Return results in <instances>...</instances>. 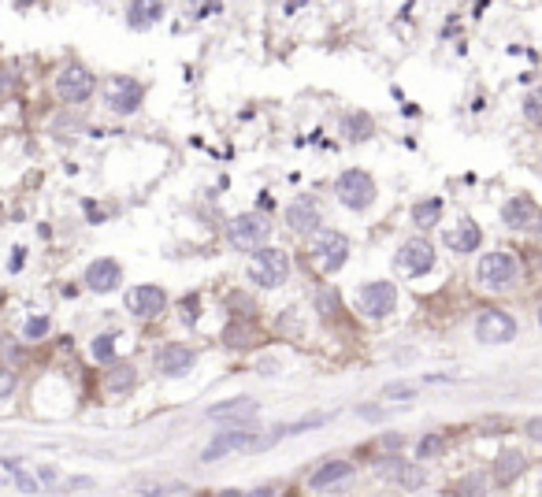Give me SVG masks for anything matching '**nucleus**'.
Listing matches in <instances>:
<instances>
[{"label": "nucleus", "instance_id": "1", "mask_svg": "<svg viewBox=\"0 0 542 497\" xmlns=\"http://www.w3.org/2000/svg\"><path fill=\"white\" fill-rule=\"evenodd\" d=\"M290 274V256L282 249H256L253 256V267H249V279L264 290H275V286L286 282Z\"/></svg>", "mask_w": 542, "mask_h": 497}, {"label": "nucleus", "instance_id": "2", "mask_svg": "<svg viewBox=\"0 0 542 497\" xmlns=\"http://www.w3.org/2000/svg\"><path fill=\"white\" fill-rule=\"evenodd\" d=\"M267 234H271V223H267L264 212H245V216H238L234 223L227 227L230 245L242 249V253H253V249H260V245L267 241Z\"/></svg>", "mask_w": 542, "mask_h": 497}, {"label": "nucleus", "instance_id": "3", "mask_svg": "<svg viewBox=\"0 0 542 497\" xmlns=\"http://www.w3.org/2000/svg\"><path fill=\"white\" fill-rule=\"evenodd\" d=\"M334 190H338V201L345 208H353V212H364V208L376 201V182H371V175H364V171H345V175H338Z\"/></svg>", "mask_w": 542, "mask_h": 497}, {"label": "nucleus", "instance_id": "4", "mask_svg": "<svg viewBox=\"0 0 542 497\" xmlns=\"http://www.w3.org/2000/svg\"><path fill=\"white\" fill-rule=\"evenodd\" d=\"M394 305H397L394 282H364V286H360V293H357V308H360V316H368V319L390 316Z\"/></svg>", "mask_w": 542, "mask_h": 497}, {"label": "nucleus", "instance_id": "5", "mask_svg": "<svg viewBox=\"0 0 542 497\" xmlns=\"http://www.w3.org/2000/svg\"><path fill=\"white\" fill-rule=\"evenodd\" d=\"M475 338L483 345H505L516 338V319L505 316L501 308H483L480 319H475Z\"/></svg>", "mask_w": 542, "mask_h": 497}, {"label": "nucleus", "instance_id": "6", "mask_svg": "<svg viewBox=\"0 0 542 497\" xmlns=\"http://www.w3.org/2000/svg\"><path fill=\"white\" fill-rule=\"evenodd\" d=\"M312 256L319 271H338L345 264V256H350V241H345V234H334V230H319L316 234V245H312Z\"/></svg>", "mask_w": 542, "mask_h": 497}, {"label": "nucleus", "instance_id": "7", "mask_svg": "<svg viewBox=\"0 0 542 497\" xmlns=\"http://www.w3.org/2000/svg\"><path fill=\"white\" fill-rule=\"evenodd\" d=\"M516 279V256L509 253H490L480 260V282L487 290H505V286Z\"/></svg>", "mask_w": 542, "mask_h": 497}, {"label": "nucleus", "instance_id": "8", "mask_svg": "<svg viewBox=\"0 0 542 497\" xmlns=\"http://www.w3.org/2000/svg\"><path fill=\"white\" fill-rule=\"evenodd\" d=\"M394 260H397V267H402V271L423 274V271H431V264H435V249H431L428 238H409L402 249H397Z\"/></svg>", "mask_w": 542, "mask_h": 497}, {"label": "nucleus", "instance_id": "9", "mask_svg": "<svg viewBox=\"0 0 542 497\" xmlns=\"http://www.w3.org/2000/svg\"><path fill=\"white\" fill-rule=\"evenodd\" d=\"M253 442H256V430L234 427V430H227V435H216V438L209 442V446H204L201 460H219V456H227V453H238V449H253Z\"/></svg>", "mask_w": 542, "mask_h": 497}, {"label": "nucleus", "instance_id": "10", "mask_svg": "<svg viewBox=\"0 0 542 497\" xmlns=\"http://www.w3.org/2000/svg\"><path fill=\"white\" fill-rule=\"evenodd\" d=\"M56 93L67 100V104H79L93 93V74L86 67H63L60 78H56Z\"/></svg>", "mask_w": 542, "mask_h": 497}, {"label": "nucleus", "instance_id": "11", "mask_svg": "<svg viewBox=\"0 0 542 497\" xmlns=\"http://www.w3.org/2000/svg\"><path fill=\"white\" fill-rule=\"evenodd\" d=\"M167 305V297L160 286H134L131 293H126V308H131V316H141V319H152L160 316Z\"/></svg>", "mask_w": 542, "mask_h": 497}, {"label": "nucleus", "instance_id": "12", "mask_svg": "<svg viewBox=\"0 0 542 497\" xmlns=\"http://www.w3.org/2000/svg\"><path fill=\"white\" fill-rule=\"evenodd\" d=\"M119 282H123V271H119L115 260H93V264L86 267V286H89V290H97V293H108Z\"/></svg>", "mask_w": 542, "mask_h": 497}, {"label": "nucleus", "instance_id": "13", "mask_svg": "<svg viewBox=\"0 0 542 497\" xmlns=\"http://www.w3.org/2000/svg\"><path fill=\"white\" fill-rule=\"evenodd\" d=\"M501 219L513 227V230H531L538 223V208L531 197H513L505 208H501Z\"/></svg>", "mask_w": 542, "mask_h": 497}, {"label": "nucleus", "instance_id": "14", "mask_svg": "<svg viewBox=\"0 0 542 497\" xmlns=\"http://www.w3.org/2000/svg\"><path fill=\"white\" fill-rule=\"evenodd\" d=\"M286 223H290V230H298V234H312L319 227V208H316V201L312 197L293 201L286 208Z\"/></svg>", "mask_w": 542, "mask_h": 497}, {"label": "nucleus", "instance_id": "15", "mask_svg": "<svg viewBox=\"0 0 542 497\" xmlns=\"http://www.w3.org/2000/svg\"><path fill=\"white\" fill-rule=\"evenodd\" d=\"M157 368H160V375H186L190 368H193V349H186V345H164L160 352H157Z\"/></svg>", "mask_w": 542, "mask_h": 497}, {"label": "nucleus", "instance_id": "16", "mask_svg": "<svg viewBox=\"0 0 542 497\" xmlns=\"http://www.w3.org/2000/svg\"><path fill=\"white\" fill-rule=\"evenodd\" d=\"M442 238H446V245L454 249V253H475V249H480V241H483V230L475 227V223H468V219H461V223L449 227Z\"/></svg>", "mask_w": 542, "mask_h": 497}, {"label": "nucleus", "instance_id": "17", "mask_svg": "<svg viewBox=\"0 0 542 497\" xmlns=\"http://www.w3.org/2000/svg\"><path fill=\"white\" fill-rule=\"evenodd\" d=\"M260 412V404L249 401V397H234V401H223V404H212L209 409V420H234V423H245Z\"/></svg>", "mask_w": 542, "mask_h": 497}, {"label": "nucleus", "instance_id": "18", "mask_svg": "<svg viewBox=\"0 0 542 497\" xmlns=\"http://www.w3.org/2000/svg\"><path fill=\"white\" fill-rule=\"evenodd\" d=\"M141 104V86L131 82V78H115L112 93H108V108L112 112H134Z\"/></svg>", "mask_w": 542, "mask_h": 497}, {"label": "nucleus", "instance_id": "19", "mask_svg": "<svg viewBox=\"0 0 542 497\" xmlns=\"http://www.w3.org/2000/svg\"><path fill=\"white\" fill-rule=\"evenodd\" d=\"M379 472H383L386 479H394V482H402V486H409V490L423 486V472H420L416 464H405L402 456H394V460H383Z\"/></svg>", "mask_w": 542, "mask_h": 497}, {"label": "nucleus", "instance_id": "20", "mask_svg": "<svg viewBox=\"0 0 542 497\" xmlns=\"http://www.w3.org/2000/svg\"><path fill=\"white\" fill-rule=\"evenodd\" d=\"M350 475H353V464H345V460H331V464H324L312 479H308V486H312V490H324V486H331V482H345Z\"/></svg>", "mask_w": 542, "mask_h": 497}, {"label": "nucleus", "instance_id": "21", "mask_svg": "<svg viewBox=\"0 0 542 497\" xmlns=\"http://www.w3.org/2000/svg\"><path fill=\"white\" fill-rule=\"evenodd\" d=\"M520 472H524V453L509 449V453L498 456V468H494V479H498V482H509V479H516Z\"/></svg>", "mask_w": 542, "mask_h": 497}, {"label": "nucleus", "instance_id": "22", "mask_svg": "<svg viewBox=\"0 0 542 497\" xmlns=\"http://www.w3.org/2000/svg\"><path fill=\"white\" fill-rule=\"evenodd\" d=\"M134 368L131 364H115V368L108 371V378H105V390H112V394H123V390H131L134 386Z\"/></svg>", "mask_w": 542, "mask_h": 497}, {"label": "nucleus", "instance_id": "23", "mask_svg": "<svg viewBox=\"0 0 542 497\" xmlns=\"http://www.w3.org/2000/svg\"><path fill=\"white\" fill-rule=\"evenodd\" d=\"M138 493L141 497H167V493H190V490L175 479H160V482H138Z\"/></svg>", "mask_w": 542, "mask_h": 497}, {"label": "nucleus", "instance_id": "24", "mask_svg": "<svg viewBox=\"0 0 542 497\" xmlns=\"http://www.w3.org/2000/svg\"><path fill=\"white\" fill-rule=\"evenodd\" d=\"M160 15H164L160 4H131V8H126V22H131V26H149L152 19H160Z\"/></svg>", "mask_w": 542, "mask_h": 497}, {"label": "nucleus", "instance_id": "25", "mask_svg": "<svg viewBox=\"0 0 542 497\" xmlns=\"http://www.w3.org/2000/svg\"><path fill=\"white\" fill-rule=\"evenodd\" d=\"M438 216H442V204H438V201H428V204H416V208H412V219H416V227H435Z\"/></svg>", "mask_w": 542, "mask_h": 497}, {"label": "nucleus", "instance_id": "26", "mask_svg": "<svg viewBox=\"0 0 542 497\" xmlns=\"http://www.w3.org/2000/svg\"><path fill=\"white\" fill-rule=\"evenodd\" d=\"M345 134H350L353 141H360V138H368L371 134V115H350V119H345Z\"/></svg>", "mask_w": 542, "mask_h": 497}, {"label": "nucleus", "instance_id": "27", "mask_svg": "<svg viewBox=\"0 0 542 497\" xmlns=\"http://www.w3.org/2000/svg\"><path fill=\"white\" fill-rule=\"evenodd\" d=\"M454 493L457 497H483V475H464V479H457Z\"/></svg>", "mask_w": 542, "mask_h": 497}, {"label": "nucleus", "instance_id": "28", "mask_svg": "<svg viewBox=\"0 0 542 497\" xmlns=\"http://www.w3.org/2000/svg\"><path fill=\"white\" fill-rule=\"evenodd\" d=\"M112 357H115V338H112V334H100V338H93V360L108 364Z\"/></svg>", "mask_w": 542, "mask_h": 497}, {"label": "nucleus", "instance_id": "29", "mask_svg": "<svg viewBox=\"0 0 542 497\" xmlns=\"http://www.w3.org/2000/svg\"><path fill=\"white\" fill-rule=\"evenodd\" d=\"M316 305H319L324 316H334V312H338V290H334V286H324L319 297H316Z\"/></svg>", "mask_w": 542, "mask_h": 497}, {"label": "nucleus", "instance_id": "30", "mask_svg": "<svg viewBox=\"0 0 542 497\" xmlns=\"http://www.w3.org/2000/svg\"><path fill=\"white\" fill-rule=\"evenodd\" d=\"M416 453H420V460H428V456L442 453V438H438V435H428V438H423L420 446H416Z\"/></svg>", "mask_w": 542, "mask_h": 497}, {"label": "nucleus", "instance_id": "31", "mask_svg": "<svg viewBox=\"0 0 542 497\" xmlns=\"http://www.w3.org/2000/svg\"><path fill=\"white\" fill-rule=\"evenodd\" d=\"M249 338V331H245L242 323H234V326H227V334H223V342L230 345V349H242V342Z\"/></svg>", "mask_w": 542, "mask_h": 497}, {"label": "nucleus", "instance_id": "32", "mask_svg": "<svg viewBox=\"0 0 542 497\" xmlns=\"http://www.w3.org/2000/svg\"><path fill=\"white\" fill-rule=\"evenodd\" d=\"M15 486H19V490H27V493H45V490H41V482H37L34 475H27V472H19V475H15Z\"/></svg>", "mask_w": 542, "mask_h": 497}, {"label": "nucleus", "instance_id": "33", "mask_svg": "<svg viewBox=\"0 0 542 497\" xmlns=\"http://www.w3.org/2000/svg\"><path fill=\"white\" fill-rule=\"evenodd\" d=\"M383 394H386V397H412V394H416V386H409V383H394V386H386Z\"/></svg>", "mask_w": 542, "mask_h": 497}, {"label": "nucleus", "instance_id": "34", "mask_svg": "<svg viewBox=\"0 0 542 497\" xmlns=\"http://www.w3.org/2000/svg\"><path fill=\"white\" fill-rule=\"evenodd\" d=\"M11 390H15V375L8 368H0V397H11Z\"/></svg>", "mask_w": 542, "mask_h": 497}, {"label": "nucleus", "instance_id": "35", "mask_svg": "<svg viewBox=\"0 0 542 497\" xmlns=\"http://www.w3.org/2000/svg\"><path fill=\"white\" fill-rule=\"evenodd\" d=\"M45 331H48V319H45V316H37V319L27 323V338H41Z\"/></svg>", "mask_w": 542, "mask_h": 497}, {"label": "nucleus", "instance_id": "36", "mask_svg": "<svg viewBox=\"0 0 542 497\" xmlns=\"http://www.w3.org/2000/svg\"><path fill=\"white\" fill-rule=\"evenodd\" d=\"M527 438H542V420H538V416L527 420Z\"/></svg>", "mask_w": 542, "mask_h": 497}, {"label": "nucleus", "instance_id": "37", "mask_svg": "<svg viewBox=\"0 0 542 497\" xmlns=\"http://www.w3.org/2000/svg\"><path fill=\"white\" fill-rule=\"evenodd\" d=\"M275 486H260V490H249V493H234V497H275Z\"/></svg>", "mask_w": 542, "mask_h": 497}, {"label": "nucleus", "instance_id": "38", "mask_svg": "<svg viewBox=\"0 0 542 497\" xmlns=\"http://www.w3.org/2000/svg\"><path fill=\"white\" fill-rule=\"evenodd\" d=\"M524 112H527V119H538V97H527L524 100Z\"/></svg>", "mask_w": 542, "mask_h": 497}]
</instances>
